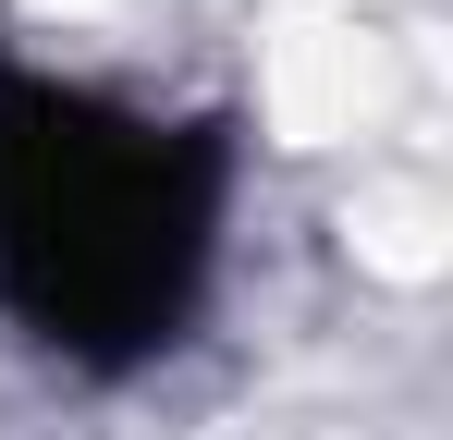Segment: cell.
Wrapping results in <instances>:
<instances>
[{
  "label": "cell",
  "mask_w": 453,
  "mask_h": 440,
  "mask_svg": "<svg viewBox=\"0 0 453 440\" xmlns=\"http://www.w3.org/2000/svg\"><path fill=\"white\" fill-rule=\"evenodd\" d=\"M233 245V123L0 49V330L62 379L184 355Z\"/></svg>",
  "instance_id": "obj_1"
}]
</instances>
